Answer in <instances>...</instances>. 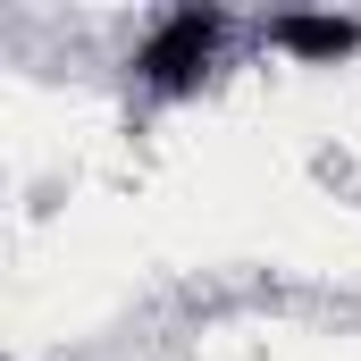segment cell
<instances>
[{"instance_id": "1", "label": "cell", "mask_w": 361, "mask_h": 361, "mask_svg": "<svg viewBox=\"0 0 361 361\" xmlns=\"http://www.w3.org/2000/svg\"><path fill=\"white\" fill-rule=\"evenodd\" d=\"M227 34H235V17H227V8H202V0H185V8H169V17H152V34L135 42V85L160 92V101L202 92V76H210L219 51H227Z\"/></svg>"}, {"instance_id": "2", "label": "cell", "mask_w": 361, "mask_h": 361, "mask_svg": "<svg viewBox=\"0 0 361 361\" xmlns=\"http://www.w3.org/2000/svg\"><path fill=\"white\" fill-rule=\"evenodd\" d=\"M261 42L286 51V59H302V68H336V59H353L361 51V17H328V8H286L261 25Z\"/></svg>"}]
</instances>
